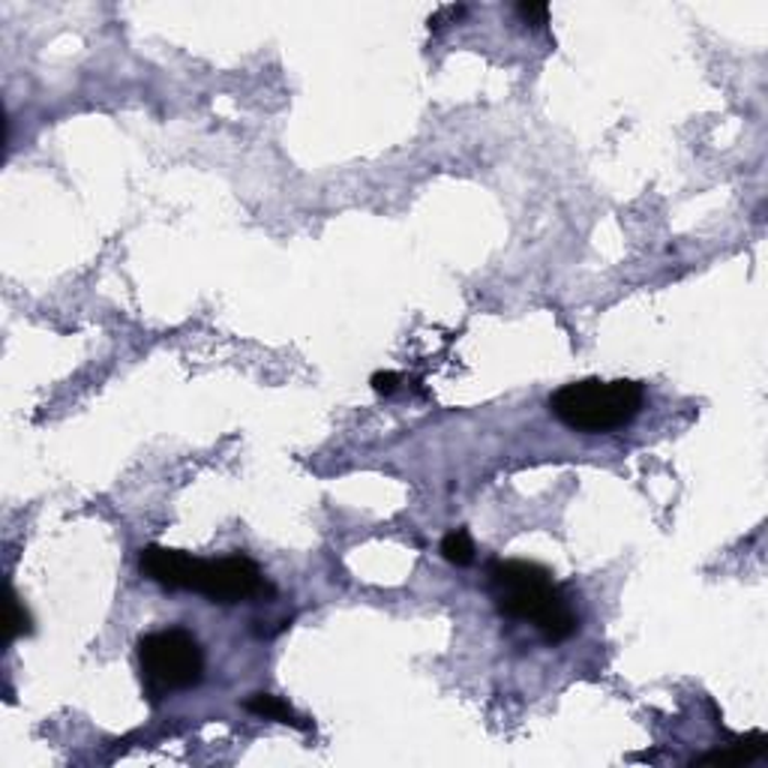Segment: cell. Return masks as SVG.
<instances>
[{
	"instance_id": "obj_1",
	"label": "cell",
	"mask_w": 768,
	"mask_h": 768,
	"mask_svg": "<svg viewBox=\"0 0 768 768\" xmlns=\"http://www.w3.org/2000/svg\"><path fill=\"white\" fill-rule=\"evenodd\" d=\"M490 582L498 613L531 622L549 646H559L577 634L580 618L547 568L535 561H495Z\"/></svg>"
},
{
	"instance_id": "obj_2",
	"label": "cell",
	"mask_w": 768,
	"mask_h": 768,
	"mask_svg": "<svg viewBox=\"0 0 768 768\" xmlns=\"http://www.w3.org/2000/svg\"><path fill=\"white\" fill-rule=\"evenodd\" d=\"M646 403L643 384L615 378V382H601V378H585V382L564 384L561 391L549 396V412L559 417L564 427L577 432H613L618 427H627L639 408Z\"/></svg>"
},
{
	"instance_id": "obj_3",
	"label": "cell",
	"mask_w": 768,
	"mask_h": 768,
	"mask_svg": "<svg viewBox=\"0 0 768 768\" xmlns=\"http://www.w3.org/2000/svg\"><path fill=\"white\" fill-rule=\"evenodd\" d=\"M139 667H142L144 693L156 703L168 693L187 691L201 681L205 651L184 627L154 630L139 639Z\"/></svg>"
},
{
	"instance_id": "obj_4",
	"label": "cell",
	"mask_w": 768,
	"mask_h": 768,
	"mask_svg": "<svg viewBox=\"0 0 768 768\" xmlns=\"http://www.w3.org/2000/svg\"><path fill=\"white\" fill-rule=\"evenodd\" d=\"M189 592L205 594L210 604H241L262 594H274V589L267 585L259 564L238 552L217 561L196 559Z\"/></svg>"
},
{
	"instance_id": "obj_5",
	"label": "cell",
	"mask_w": 768,
	"mask_h": 768,
	"mask_svg": "<svg viewBox=\"0 0 768 768\" xmlns=\"http://www.w3.org/2000/svg\"><path fill=\"white\" fill-rule=\"evenodd\" d=\"M139 568L151 582L163 585L168 592H189L193 585V568L196 556H189L184 549L168 547H144Z\"/></svg>"
},
{
	"instance_id": "obj_6",
	"label": "cell",
	"mask_w": 768,
	"mask_h": 768,
	"mask_svg": "<svg viewBox=\"0 0 768 768\" xmlns=\"http://www.w3.org/2000/svg\"><path fill=\"white\" fill-rule=\"evenodd\" d=\"M246 709L253 714H262V717H271V721H279V724H292L297 726V729H307V724L297 717L295 709L288 703H283L274 693H253V696L246 700Z\"/></svg>"
},
{
	"instance_id": "obj_7",
	"label": "cell",
	"mask_w": 768,
	"mask_h": 768,
	"mask_svg": "<svg viewBox=\"0 0 768 768\" xmlns=\"http://www.w3.org/2000/svg\"><path fill=\"white\" fill-rule=\"evenodd\" d=\"M441 556L450 561V564H457V568H465V564H472L474 561V544L472 538H469V531H462V528H457V531H450L448 538L441 540Z\"/></svg>"
},
{
	"instance_id": "obj_8",
	"label": "cell",
	"mask_w": 768,
	"mask_h": 768,
	"mask_svg": "<svg viewBox=\"0 0 768 768\" xmlns=\"http://www.w3.org/2000/svg\"><path fill=\"white\" fill-rule=\"evenodd\" d=\"M22 634H31V615L22 606L19 597H12V627H10V639L22 637Z\"/></svg>"
},
{
	"instance_id": "obj_9",
	"label": "cell",
	"mask_w": 768,
	"mask_h": 768,
	"mask_svg": "<svg viewBox=\"0 0 768 768\" xmlns=\"http://www.w3.org/2000/svg\"><path fill=\"white\" fill-rule=\"evenodd\" d=\"M516 12L526 19V22H535V24H544L549 15V7L547 3H519L516 7Z\"/></svg>"
},
{
	"instance_id": "obj_10",
	"label": "cell",
	"mask_w": 768,
	"mask_h": 768,
	"mask_svg": "<svg viewBox=\"0 0 768 768\" xmlns=\"http://www.w3.org/2000/svg\"><path fill=\"white\" fill-rule=\"evenodd\" d=\"M396 382H399V375L396 373H375L373 375V391L375 394H394Z\"/></svg>"
}]
</instances>
